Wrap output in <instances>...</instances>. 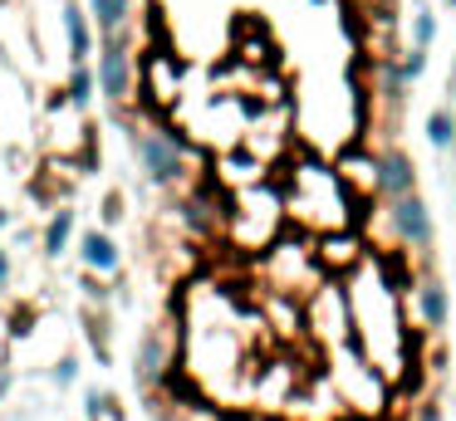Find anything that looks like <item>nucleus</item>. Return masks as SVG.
Masks as SVG:
<instances>
[{
	"mask_svg": "<svg viewBox=\"0 0 456 421\" xmlns=\"http://www.w3.org/2000/svg\"><path fill=\"white\" fill-rule=\"evenodd\" d=\"M0 279H5V255H0Z\"/></svg>",
	"mask_w": 456,
	"mask_h": 421,
	"instance_id": "obj_5",
	"label": "nucleus"
},
{
	"mask_svg": "<svg viewBox=\"0 0 456 421\" xmlns=\"http://www.w3.org/2000/svg\"><path fill=\"white\" fill-rule=\"evenodd\" d=\"M0 397H5V372H0Z\"/></svg>",
	"mask_w": 456,
	"mask_h": 421,
	"instance_id": "obj_6",
	"label": "nucleus"
},
{
	"mask_svg": "<svg viewBox=\"0 0 456 421\" xmlns=\"http://www.w3.org/2000/svg\"><path fill=\"white\" fill-rule=\"evenodd\" d=\"M64 235H69V215H60V221L50 225V250H60V245H64Z\"/></svg>",
	"mask_w": 456,
	"mask_h": 421,
	"instance_id": "obj_3",
	"label": "nucleus"
},
{
	"mask_svg": "<svg viewBox=\"0 0 456 421\" xmlns=\"http://www.w3.org/2000/svg\"><path fill=\"white\" fill-rule=\"evenodd\" d=\"M422 421H442V417H436V407H427V411H422Z\"/></svg>",
	"mask_w": 456,
	"mask_h": 421,
	"instance_id": "obj_4",
	"label": "nucleus"
},
{
	"mask_svg": "<svg viewBox=\"0 0 456 421\" xmlns=\"http://www.w3.org/2000/svg\"><path fill=\"white\" fill-rule=\"evenodd\" d=\"M84 260L99 264V270H113V264H118V250H113L103 235H84Z\"/></svg>",
	"mask_w": 456,
	"mask_h": 421,
	"instance_id": "obj_2",
	"label": "nucleus"
},
{
	"mask_svg": "<svg viewBox=\"0 0 456 421\" xmlns=\"http://www.w3.org/2000/svg\"><path fill=\"white\" fill-rule=\"evenodd\" d=\"M99 25L109 98L138 103L182 162L211 152L197 182L226 196L280 191L289 172L324 162L305 137L309 108L368 147L412 69L397 0H99Z\"/></svg>",
	"mask_w": 456,
	"mask_h": 421,
	"instance_id": "obj_1",
	"label": "nucleus"
}]
</instances>
